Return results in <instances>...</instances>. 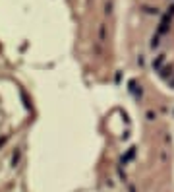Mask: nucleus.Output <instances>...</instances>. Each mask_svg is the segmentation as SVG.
<instances>
[{
	"mask_svg": "<svg viewBox=\"0 0 174 192\" xmlns=\"http://www.w3.org/2000/svg\"><path fill=\"white\" fill-rule=\"evenodd\" d=\"M157 74H159V78L165 84H168V85H172V87H174V70H172V66H162Z\"/></svg>",
	"mask_w": 174,
	"mask_h": 192,
	"instance_id": "f257e3e1",
	"label": "nucleus"
},
{
	"mask_svg": "<svg viewBox=\"0 0 174 192\" xmlns=\"http://www.w3.org/2000/svg\"><path fill=\"white\" fill-rule=\"evenodd\" d=\"M165 60H166V56H165V55H159L157 58H153V62H151L153 70H155V72H159L161 68H162V64H165Z\"/></svg>",
	"mask_w": 174,
	"mask_h": 192,
	"instance_id": "f03ea898",
	"label": "nucleus"
},
{
	"mask_svg": "<svg viewBox=\"0 0 174 192\" xmlns=\"http://www.w3.org/2000/svg\"><path fill=\"white\" fill-rule=\"evenodd\" d=\"M134 155H135V148H130V151H128V155H126V157L122 159V163H128V161H130V159H131V157H134Z\"/></svg>",
	"mask_w": 174,
	"mask_h": 192,
	"instance_id": "7ed1b4c3",
	"label": "nucleus"
}]
</instances>
